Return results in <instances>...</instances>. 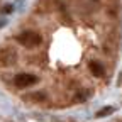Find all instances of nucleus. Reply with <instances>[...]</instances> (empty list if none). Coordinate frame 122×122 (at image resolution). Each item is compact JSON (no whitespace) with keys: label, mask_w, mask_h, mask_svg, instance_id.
<instances>
[{"label":"nucleus","mask_w":122,"mask_h":122,"mask_svg":"<svg viewBox=\"0 0 122 122\" xmlns=\"http://www.w3.org/2000/svg\"><path fill=\"white\" fill-rule=\"evenodd\" d=\"M32 98L34 100H44L46 97H44V93H32Z\"/></svg>","instance_id":"39448f33"},{"label":"nucleus","mask_w":122,"mask_h":122,"mask_svg":"<svg viewBox=\"0 0 122 122\" xmlns=\"http://www.w3.org/2000/svg\"><path fill=\"white\" fill-rule=\"evenodd\" d=\"M114 114V107H103L102 110L97 112V117H107V115H110Z\"/></svg>","instance_id":"20e7f679"},{"label":"nucleus","mask_w":122,"mask_h":122,"mask_svg":"<svg viewBox=\"0 0 122 122\" xmlns=\"http://www.w3.org/2000/svg\"><path fill=\"white\" fill-rule=\"evenodd\" d=\"M4 12H5V14H9V12H12V7H10V5H7V7L4 9Z\"/></svg>","instance_id":"423d86ee"},{"label":"nucleus","mask_w":122,"mask_h":122,"mask_svg":"<svg viewBox=\"0 0 122 122\" xmlns=\"http://www.w3.org/2000/svg\"><path fill=\"white\" fill-rule=\"evenodd\" d=\"M90 71H92L93 76H97V78H102L103 73H105L103 65L100 63V61H92V63H90Z\"/></svg>","instance_id":"7ed1b4c3"},{"label":"nucleus","mask_w":122,"mask_h":122,"mask_svg":"<svg viewBox=\"0 0 122 122\" xmlns=\"http://www.w3.org/2000/svg\"><path fill=\"white\" fill-rule=\"evenodd\" d=\"M95 2H97V0H95Z\"/></svg>","instance_id":"0eeeda50"},{"label":"nucleus","mask_w":122,"mask_h":122,"mask_svg":"<svg viewBox=\"0 0 122 122\" xmlns=\"http://www.w3.org/2000/svg\"><path fill=\"white\" fill-rule=\"evenodd\" d=\"M36 81H37V78H36L34 75H30V73H19V75L14 78V83H15V86H19V88L30 86V85H34Z\"/></svg>","instance_id":"f03ea898"},{"label":"nucleus","mask_w":122,"mask_h":122,"mask_svg":"<svg viewBox=\"0 0 122 122\" xmlns=\"http://www.w3.org/2000/svg\"><path fill=\"white\" fill-rule=\"evenodd\" d=\"M17 41L25 46V48H36V46H39L41 42V36L37 32H34V30H24V32L17 37Z\"/></svg>","instance_id":"f257e3e1"}]
</instances>
